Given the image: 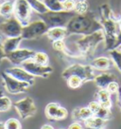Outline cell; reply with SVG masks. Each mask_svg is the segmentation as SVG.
Segmentation results:
<instances>
[{"label":"cell","mask_w":121,"mask_h":129,"mask_svg":"<svg viewBox=\"0 0 121 129\" xmlns=\"http://www.w3.org/2000/svg\"><path fill=\"white\" fill-rule=\"evenodd\" d=\"M69 34L86 35L102 28L100 22L86 14H75L65 26Z\"/></svg>","instance_id":"6da1fadb"},{"label":"cell","mask_w":121,"mask_h":129,"mask_svg":"<svg viewBox=\"0 0 121 129\" xmlns=\"http://www.w3.org/2000/svg\"><path fill=\"white\" fill-rule=\"evenodd\" d=\"M105 33L102 28L86 34L76 41V47L79 51V56L89 58L93 56L98 45L104 42Z\"/></svg>","instance_id":"7a4b0ae2"},{"label":"cell","mask_w":121,"mask_h":129,"mask_svg":"<svg viewBox=\"0 0 121 129\" xmlns=\"http://www.w3.org/2000/svg\"><path fill=\"white\" fill-rule=\"evenodd\" d=\"M72 75L80 77L83 84L90 81H94L96 77L94 69L91 67V64H82L80 63H75L67 67L62 73V78L66 80L68 77Z\"/></svg>","instance_id":"3957f363"},{"label":"cell","mask_w":121,"mask_h":129,"mask_svg":"<svg viewBox=\"0 0 121 129\" xmlns=\"http://www.w3.org/2000/svg\"><path fill=\"white\" fill-rule=\"evenodd\" d=\"M76 13L67 11L62 12H50L47 11L43 14H40L42 20L46 24L48 28L53 27H65L69 20L72 18Z\"/></svg>","instance_id":"277c9868"},{"label":"cell","mask_w":121,"mask_h":129,"mask_svg":"<svg viewBox=\"0 0 121 129\" xmlns=\"http://www.w3.org/2000/svg\"><path fill=\"white\" fill-rule=\"evenodd\" d=\"M48 27L43 20H37L31 23H28L27 26L23 27L21 36L23 39L32 40L42 36L48 30Z\"/></svg>","instance_id":"5b68a950"},{"label":"cell","mask_w":121,"mask_h":129,"mask_svg":"<svg viewBox=\"0 0 121 129\" xmlns=\"http://www.w3.org/2000/svg\"><path fill=\"white\" fill-rule=\"evenodd\" d=\"M23 25L16 17H10L6 21L0 23V33L6 38L19 37L22 34Z\"/></svg>","instance_id":"8992f818"},{"label":"cell","mask_w":121,"mask_h":129,"mask_svg":"<svg viewBox=\"0 0 121 129\" xmlns=\"http://www.w3.org/2000/svg\"><path fill=\"white\" fill-rule=\"evenodd\" d=\"M1 78L3 81V84L6 90L11 94H20L28 91L29 87L31 86L30 84L26 83V82H21L16 80L15 78L9 75L8 73L2 72Z\"/></svg>","instance_id":"52a82bcc"},{"label":"cell","mask_w":121,"mask_h":129,"mask_svg":"<svg viewBox=\"0 0 121 129\" xmlns=\"http://www.w3.org/2000/svg\"><path fill=\"white\" fill-rule=\"evenodd\" d=\"M22 68L25 69L28 73H30L34 77H41V78H47L50 76V74L53 72V68L50 66H43V64H37L33 59L25 61L21 64Z\"/></svg>","instance_id":"ba28073f"},{"label":"cell","mask_w":121,"mask_h":129,"mask_svg":"<svg viewBox=\"0 0 121 129\" xmlns=\"http://www.w3.org/2000/svg\"><path fill=\"white\" fill-rule=\"evenodd\" d=\"M14 107L16 109L18 115L22 119H28L33 117L37 112V107L32 98L26 97L14 103Z\"/></svg>","instance_id":"9c48e42d"},{"label":"cell","mask_w":121,"mask_h":129,"mask_svg":"<svg viewBox=\"0 0 121 129\" xmlns=\"http://www.w3.org/2000/svg\"><path fill=\"white\" fill-rule=\"evenodd\" d=\"M31 10L27 0H15L14 1V10L13 14L16 17L23 27L29 23V18L31 15Z\"/></svg>","instance_id":"30bf717a"},{"label":"cell","mask_w":121,"mask_h":129,"mask_svg":"<svg viewBox=\"0 0 121 129\" xmlns=\"http://www.w3.org/2000/svg\"><path fill=\"white\" fill-rule=\"evenodd\" d=\"M35 54L34 50L28 48H17L14 51L6 54V58L14 66L22 64L25 61L32 59Z\"/></svg>","instance_id":"8fae6325"},{"label":"cell","mask_w":121,"mask_h":129,"mask_svg":"<svg viewBox=\"0 0 121 129\" xmlns=\"http://www.w3.org/2000/svg\"><path fill=\"white\" fill-rule=\"evenodd\" d=\"M5 72L8 73L9 75H11L12 77L15 78L16 80L21 81V82H26L32 85L35 82V77L31 75L30 73H28L25 69H23L22 67H11L5 70Z\"/></svg>","instance_id":"7c38bea8"},{"label":"cell","mask_w":121,"mask_h":129,"mask_svg":"<svg viewBox=\"0 0 121 129\" xmlns=\"http://www.w3.org/2000/svg\"><path fill=\"white\" fill-rule=\"evenodd\" d=\"M117 81V77L111 72H102L95 77L94 82L98 89H106L110 83Z\"/></svg>","instance_id":"4fadbf2b"},{"label":"cell","mask_w":121,"mask_h":129,"mask_svg":"<svg viewBox=\"0 0 121 129\" xmlns=\"http://www.w3.org/2000/svg\"><path fill=\"white\" fill-rule=\"evenodd\" d=\"M91 67L94 69H97V70H101V71H106L109 70L113 66V63L112 59L109 57L100 56L97 57L90 62Z\"/></svg>","instance_id":"5bb4252c"},{"label":"cell","mask_w":121,"mask_h":129,"mask_svg":"<svg viewBox=\"0 0 121 129\" xmlns=\"http://www.w3.org/2000/svg\"><path fill=\"white\" fill-rule=\"evenodd\" d=\"M45 34H46V36L48 37L50 40L52 41L65 40V38L69 35L66 27H53V28H49Z\"/></svg>","instance_id":"9a60e30c"},{"label":"cell","mask_w":121,"mask_h":129,"mask_svg":"<svg viewBox=\"0 0 121 129\" xmlns=\"http://www.w3.org/2000/svg\"><path fill=\"white\" fill-rule=\"evenodd\" d=\"M95 97L97 98V101L100 104L101 106L107 109H112L113 103L111 99V93L107 89H98L95 94Z\"/></svg>","instance_id":"2e32d148"},{"label":"cell","mask_w":121,"mask_h":129,"mask_svg":"<svg viewBox=\"0 0 121 129\" xmlns=\"http://www.w3.org/2000/svg\"><path fill=\"white\" fill-rule=\"evenodd\" d=\"M93 116V113L90 110L88 106L85 107H78L75 108L72 112V118L76 121H82L84 122L87 119Z\"/></svg>","instance_id":"e0dca14e"},{"label":"cell","mask_w":121,"mask_h":129,"mask_svg":"<svg viewBox=\"0 0 121 129\" xmlns=\"http://www.w3.org/2000/svg\"><path fill=\"white\" fill-rule=\"evenodd\" d=\"M23 40L22 36L19 37H12V38H6L4 39L3 43H2V47L6 54H8L10 52L14 51L15 49L19 48L21 41Z\"/></svg>","instance_id":"ac0fdd59"},{"label":"cell","mask_w":121,"mask_h":129,"mask_svg":"<svg viewBox=\"0 0 121 129\" xmlns=\"http://www.w3.org/2000/svg\"><path fill=\"white\" fill-rule=\"evenodd\" d=\"M105 34H117L118 23L113 19H100L99 20Z\"/></svg>","instance_id":"d6986e66"},{"label":"cell","mask_w":121,"mask_h":129,"mask_svg":"<svg viewBox=\"0 0 121 129\" xmlns=\"http://www.w3.org/2000/svg\"><path fill=\"white\" fill-rule=\"evenodd\" d=\"M106 122H107L106 121L93 115L92 117L87 119L83 123H84V126L87 129H101L105 127Z\"/></svg>","instance_id":"ffe728a7"},{"label":"cell","mask_w":121,"mask_h":129,"mask_svg":"<svg viewBox=\"0 0 121 129\" xmlns=\"http://www.w3.org/2000/svg\"><path fill=\"white\" fill-rule=\"evenodd\" d=\"M13 10H14V1L5 0L3 3L0 4V15L10 17L13 13Z\"/></svg>","instance_id":"44dd1931"},{"label":"cell","mask_w":121,"mask_h":129,"mask_svg":"<svg viewBox=\"0 0 121 129\" xmlns=\"http://www.w3.org/2000/svg\"><path fill=\"white\" fill-rule=\"evenodd\" d=\"M52 48L57 50V51H60V52H63L66 54L67 56L69 57H76L75 54H73L67 49V47L65 45V41L64 40H56V41H52Z\"/></svg>","instance_id":"7402d4cb"},{"label":"cell","mask_w":121,"mask_h":129,"mask_svg":"<svg viewBox=\"0 0 121 129\" xmlns=\"http://www.w3.org/2000/svg\"><path fill=\"white\" fill-rule=\"evenodd\" d=\"M60 107V105H58L57 103H50L48 105L45 106L44 109V114H45V117L47 118L50 121H55V117H56V114L58 109Z\"/></svg>","instance_id":"603a6c76"},{"label":"cell","mask_w":121,"mask_h":129,"mask_svg":"<svg viewBox=\"0 0 121 129\" xmlns=\"http://www.w3.org/2000/svg\"><path fill=\"white\" fill-rule=\"evenodd\" d=\"M94 116L100 118V119H102V120H104L106 121H111L113 118V115L112 111H111V109L105 108V107L101 106V105H99V107L97 108V111L94 113Z\"/></svg>","instance_id":"cb8c5ba5"},{"label":"cell","mask_w":121,"mask_h":129,"mask_svg":"<svg viewBox=\"0 0 121 129\" xmlns=\"http://www.w3.org/2000/svg\"><path fill=\"white\" fill-rule=\"evenodd\" d=\"M44 4L50 12H62L65 11L63 7V3L59 0H44Z\"/></svg>","instance_id":"d4e9b609"},{"label":"cell","mask_w":121,"mask_h":129,"mask_svg":"<svg viewBox=\"0 0 121 129\" xmlns=\"http://www.w3.org/2000/svg\"><path fill=\"white\" fill-rule=\"evenodd\" d=\"M27 1L30 6V8L33 11H35L38 14H43L47 12V9L44 4V2H42L40 0H27Z\"/></svg>","instance_id":"484cf974"},{"label":"cell","mask_w":121,"mask_h":129,"mask_svg":"<svg viewBox=\"0 0 121 129\" xmlns=\"http://www.w3.org/2000/svg\"><path fill=\"white\" fill-rule=\"evenodd\" d=\"M89 4L87 0H76L74 12L76 14H86L88 12Z\"/></svg>","instance_id":"4316f807"},{"label":"cell","mask_w":121,"mask_h":129,"mask_svg":"<svg viewBox=\"0 0 121 129\" xmlns=\"http://www.w3.org/2000/svg\"><path fill=\"white\" fill-rule=\"evenodd\" d=\"M99 14H100V19H113V12L112 9L107 3H103L99 7Z\"/></svg>","instance_id":"83f0119b"},{"label":"cell","mask_w":121,"mask_h":129,"mask_svg":"<svg viewBox=\"0 0 121 129\" xmlns=\"http://www.w3.org/2000/svg\"><path fill=\"white\" fill-rule=\"evenodd\" d=\"M109 56L113 61V66H115V68L121 72V52L118 51L116 48H114L109 50Z\"/></svg>","instance_id":"f1b7e54d"},{"label":"cell","mask_w":121,"mask_h":129,"mask_svg":"<svg viewBox=\"0 0 121 129\" xmlns=\"http://www.w3.org/2000/svg\"><path fill=\"white\" fill-rule=\"evenodd\" d=\"M66 82H67V85L72 89L80 88L81 85H83V82H82L81 78L78 76H75V75L68 77L66 79Z\"/></svg>","instance_id":"f546056e"},{"label":"cell","mask_w":121,"mask_h":129,"mask_svg":"<svg viewBox=\"0 0 121 129\" xmlns=\"http://www.w3.org/2000/svg\"><path fill=\"white\" fill-rule=\"evenodd\" d=\"M33 61H35L37 64H43V66H46L48 64V55L45 52H43V51H35V54L33 56Z\"/></svg>","instance_id":"4dcf8cb0"},{"label":"cell","mask_w":121,"mask_h":129,"mask_svg":"<svg viewBox=\"0 0 121 129\" xmlns=\"http://www.w3.org/2000/svg\"><path fill=\"white\" fill-rule=\"evenodd\" d=\"M12 101L9 97H0V112H5V111L10 110V108L12 107Z\"/></svg>","instance_id":"1f68e13d"},{"label":"cell","mask_w":121,"mask_h":129,"mask_svg":"<svg viewBox=\"0 0 121 129\" xmlns=\"http://www.w3.org/2000/svg\"><path fill=\"white\" fill-rule=\"evenodd\" d=\"M5 125H6V129H22L21 122L14 118H11L5 121Z\"/></svg>","instance_id":"d6a6232c"},{"label":"cell","mask_w":121,"mask_h":129,"mask_svg":"<svg viewBox=\"0 0 121 129\" xmlns=\"http://www.w3.org/2000/svg\"><path fill=\"white\" fill-rule=\"evenodd\" d=\"M67 115H68V112H67L66 108L63 107V106H60L59 109H58V111H57L55 121H64V120L66 119Z\"/></svg>","instance_id":"836d02e7"},{"label":"cell","mask_w":121,"mask_h":129,"mask_svg":"<svg viewBox=\"0 0 121 129\" xmlns=\"http://www.w3.org/2000/svg\"><path fill=\"white\" fill-rule=\"evenodd\" d=\"M106 89L111 93V95H112V94H118L119 90H120V86L118 85L117 81H114V82L110 83Z\"/></svg>","instance_id":"e575fe53"},{"label":"cell","mask_w":121,"mask_h":129,"mask_svg":"<svg viewBox=\"0 0 121 129\" xmlns=\"http://www.w3.org/2000/svg\"><path fill=\"white\" fill-rule=\"evenodd\" d=\"M75 3H76V0H65L63 2L64 10L67 11V12H74Z\"/></svg>","instance_id":"d590c367"},{"label":"cell","mask_w":121,"mask_h":129,"mask_svg":"<svg viewBox=\"0 0 121 129\" xmlns=\"http://www.w3.org/2000/svg\"><path fill=\"white\" fill-rule=\"evenodd\" d=\"M68 129H83V125L81 124L80 121H74L69 125Z\"/></svg>","instance_id":"8d00e7d4"},{"label":"cell","mask_w":121,"mask_h":129,"mask_svg":"<svg viewBox=\"0 0 121 129\" xmlns=\"http://www.w3.org/2000/svg\"><path fill=\"white\" fill-rule=\"evenodd\" d=\"M6 58V53H5L4 49H3V47H2V44H0V64L1 62L3 61V59Z\"/></svg>","instance_id":"74e56055"},{"label":"cell","mask_w":121,"mask_h":129,"mask_svg":"<svg viewBox=\"0 0 121 129\" xmlns=\"http://www.w3.org/2000/svg\"><path fill=\"white\" fill-rule=\"evenodd\" d=\"M41 129H54V127L50 124H44L41 127Z\"/></svg>","instance_id":"f35d334b"},{"label":"cell","mask_w":121,"mask_h":129,"mask_svg":"<svg viewBox=\"0 0 121 129\" xmlns=\"http://www.w3.org/2000/svg\"><path fill=\"white\" fill-rule=\"evenodd\" d=\"M120 44H121V31H119L117 33V46H119Z\"/></svg>","instance_id":"ab89813d"},{"label":"cell","mask_w":121,"mask_h":129,"mask_svg":"<svg viewBox=\"0 0 121 129\" xmlns=\"http://www.w3.org/2000/svg\"><path fill=\"white\" fill-rule=\"evenodd\" d=\"M117 98H118V101L120 103V110H121V88H120V90H119L118 94H117Z\"/></svg>","instance_id":"60d3db41"},{"label":"cell","mask_w":121,"mask_h":129,"mask_svg":"<svg viewBox=\"0 0 121 129\" xmlns=\"http://www.w3.org/2000/svg\"><path fill=\"white\" fill-rule=\"evenodd\" d=\"M0 129H6V125H5V122H2V121H0Z\"/></svg>","instance_id":"b9f144b4"},{"label":"cell","mask_w":121,"mask_h":129,"mask_svg":"<svg viewBox=\"0 0 121 129\" xmlns=\"http://www.w3.org/2000/svg\"><path fill=\"white\" fill-rule=\"evenodd\" d=\"M116 49H117V50H118V51H120V52H121V44L119 45V46H117Z\"/></svg>","instance_id":"7bdbcfd3"},{"label":"cell","mask_w":121,"mask_h":129,"mask_svg":"<svg viewBox=\"0 0 121 129\" xmlns=\"http://www.w3.org/2000/svg\"><path fill=\"white\" fill-rule=\"evenodd\" d=\"M118 29H119V31H121V21L118 23Z\"/></svg>","instance_id":"ee69618b"},{"label":"cell","mask_w":121,"mask_h":129,"mask_svg":"<svg viewBox=\"0 0 121 129\" xmlns=\"http://www.w3.org/2000/svg\"><path fill=\"white\" fill-rule=\"evenodd\" d=\"M59 1H60V2H62V3H63V2H64V1H65V0H59Z\"/></svg>","instance_id":"f6af8a7d"},{"label":"cell","mask_w":121,"mask_h":129,"mask_svg":"<svg viewBox=\"0 0 121 129\" xmlns=\"http://www.w3.org/2000/svg\"><path fill=\"white\" fill-rule=\"evenodd\" d=\"M101 129H105V128H101Z\"/></svg>","instance_id":"bcb514c9"},{"label":"cell","mask_w":121,"mask_h":129,"mask_svg":"<svg viewBox=\"0 0 121 129\" xmlns=\"http://www.w3.org/2000/svg\"><path fill=\"white\" fill-rule=\"evenodd\" d=\"M4 1H5V0H4Z\"/></svg>","instance_id":"7dc6e473"}]
</instances>
